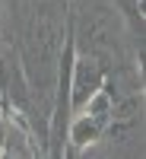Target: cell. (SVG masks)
Returning <instances> with one entry per match:
<instances>
[{
	"label": "cell",
	"instance_id": "6da1fadb",
	"mask_svg": "<svg viewBox=\"0 0 146 159\" xmlns=\"http://www.w3.org/2000/svg\"><path fill=\"white\" fill-rule=\"evenodd\" d=\"M105 83H108L105 64L95 61L92 54H79V51H73L70 70H67V105H70V115L76 108H83Z\"/></svg>",
	"mask_w": 146,
	"mask_h": 159
}]
</instances>
